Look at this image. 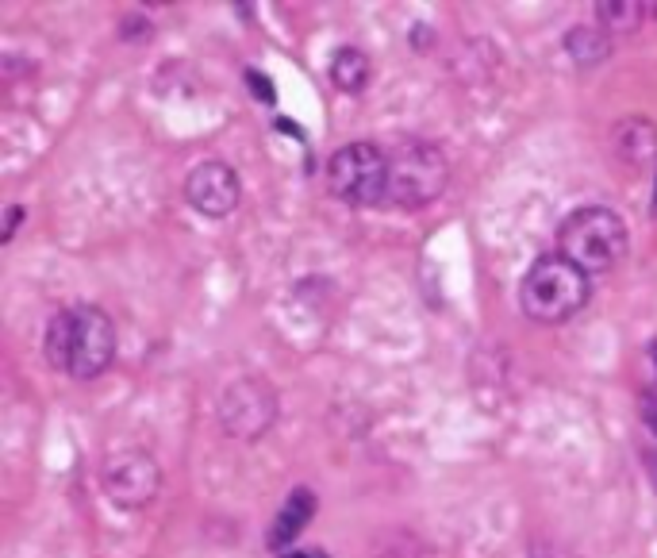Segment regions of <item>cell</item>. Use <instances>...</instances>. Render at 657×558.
<instances>
[{
    "label": "cell",
    "instance_id": "cell-8",
    "mask_svg": "<svg viewBox=\"0 0 657 558\" xmlns=\"http://www.w3.org/2000/svg\"><path fill=\"white\" fill-rule=\"evenodd\" d=\"M239 178L227 162L219 158H204L196 162L193 174L185 178V201L193 204L200 216L208 220H219V216H231L239 208Z\"/></svg>",
    "mask_w": 657,
    "mask_h": 558
},
{
    "label": "cell",
    "instance_id": "cell-16",
    "mask_svg": "<svg viewBox=\"0 0 657 558\" xmlns=\"http://www.w3.org/2000/svg\"><path fill=\"white\" fill-rule=\"evenodd\" d=\"M20 220H24V208H12V212H8V228H4V239H12V235H16Z\"/></svg>",
    "mask_w": 657,
    "mask_h": 558
},
{
    "label": "cell",
    "instance_id": "cell-10",
    "mask_svg": "<svg viewBox=\"0 0 657 558\" xmlns=\"http://www.w3.org/2000/svg\"><path fill=\"white\" fill-rule=\"evenodd\" d=\"M312 516H316V493L304 489V485L292 489L289 501L281 505L277 520H273V528H269V547H273V551H277V547H289L292 539L312 524Z\"/></svg>",
    "mask_w": 657,
    "mask_h": 558
},
{
    "label": "cell",
    "instance_id": "cell-18",
    "mask_svg": "<svg viewBox=\"0 0 657 558\" xmlns=\"http://www.w3.org/2000/svg\"><path fill=\"white\" fill-rule=\"evenodd\" d=\"M642 416H646V424H650V428L657 432V405H650L646 412H642Z\"/></svg>",
    "mask_w": 657,
    "mask_h": 558
},
{
    "label": "cell",
    "instance_id": "cell-11",
    "mask_svg": "<svg viewBox=\"0 0 657 558\" xmlns=\"http://www.w3.org/2000/svg\"><path fill=\"white\" fill-rule=\"evenodd\" d=\"M565 51H569V58H573L577 66H584V70H588V66H600L611 54V35L596 24H588V27L581 24L565 35Z\"/></svg>",
    "mask_w": 657,
    "mask_h": 558
},
{
    "label": "cell",
    "instance_id": "cell-3",
    "mask_svg": "<svg viewBox=\"0 0 657 558\" xmlns=\"http://www.w3.org/2000/svg\"><path fill=\"white\" fill-rule=\"evenodd\" d=\"M450 181V162L442 147L427 139H400L389 154V201L400 208H423L442 197Z\"/></svg>",
    "mask_w": 657,
    "mask_h": 558
},
{
    "label": "cell",
    "instance_id": "cell-19",
    "mask_svg": "<svg viewBox=\"0 0 657 558\" xmlns=\"http://www.w3.org/2000/svg\"><path fill=\"white\" fill-rule=\"evenodd\" d=\"M285 558H327L323 551H292V555H285Z\"/></svg>",
    "mask_w": 657,
    "mask_h": 558
},
{
    "label": "cell",
    "instance_id": "cell-9",
    "mask_svg": "<svg viewBox=\"0 0 657 558\" xmlns=\"http://www.w3.org/2000/svg\"><path fill=\"white\" fill-rule=\"evenodd\" d=\"M611 147L619 162L642 170L646 162H657V127L646 116H627L611 127Z\"/></svg>",
    "mask_w": 657,
    "mask_h": 558
},
{
    "label": "cell",
    "instance_id": "cell-5",
    "mask_svg": "<svg viewBox=\"0 0 657 558\" xmlns=\"http://www.w3.org/2000/svg\"><path fill=\"white\" fill-rule=\"evenodd\" d=\"M100 482L120 508H146L162 489V466L143 447H123L100 462Z\"/></svg>",
    "mask_w": 657,
    "mask_h": 558
},
{
    "label": "cell",
    "instance_id": "cell-4",
    "mask_svg": "<svg viewBox=\"0 0 657 558\" xmlns=\"http://www.w3.org/2000/svg\"><path fill=\"white\" fill-rule=\"evenodd\" d=\"M327 189L342 204L373 208L389 201V154L377 143H350L327 162Z\"/></svg>",
    "mask_w": 657,
    "mask_h": 558
},
{
    "label": "cell",
    "instance_id": "cell-15",
    "mask_svg": "<svg viewBox=\"0 0 657 558\" xmlns=\"http://www.w3.org/2000/svg\"><path fill=\"white\" fill-rule=\"evenodd\" d=\"M246 85L258 93V101H262V104H273V85H269V81L258 74V70H246Z\"/></svg>",
    "mask_w": 657,
    "mask_h": 558
},
{
    "label": "cell",
    "instance_id": "cell-13",
    "mask_svg": "<svg viewBox=\"0 0 657 558\" xmlns=\"http://www.w3.org/2000/svg\"><path fill=\"white\" fill-rule=\"evenodd\" d=\"M596 16H600V27L608 35H631L646 16V4H638V0H600Z\"/></svg>",
    "mask_w": 657,
    "mask_h": 558
},
{
    "label": "cell",
    "instance_id": "cell-14",
    "mask_svg": "<svg viewBox=\"0 0 657 558\" xmlns=\"http://www.w3.org/2000/svg\"><path fill=\"white\" fill-rule=\"evenodd\" d=\"M70 347H73V308L54 312L47 328V362L54 370H70Z\"/></svg>",
    "mask_w": 657,
    "mask_h": 558
},
{
    "label": "cell",
    "instance_id": "cell-17",
    "mask_svg": "<svg viewBox=\"0 0 657 558\" xmlns=\"http://www.w3.org/2000/svg\"><path fill=\"white\" fill-rule=\"evenodd\" d=\"M646 466H650V478H654V485H657V451L646 455Z\"/></svg>",
    "mask_w": 657,
    "mask_h": 558
},
{
    "label": "cell",
    "instance_id": "cell-20",
    "mask_svg": "<svg viewBox=\"0 0 657 558\" xmlns=\"http://www.w3.org/2000/svg\"><path fill=\"white\" fill-rule=\"evenodd\" d=\"M650 358H654V366H657V343H654V347H650Z\"/></svg>",
    "mask_w": 657,
    "mask_h": 558
},
{
    "label": "cell",
    "instance_id": "cell-6",
    "mask_svg": "<svg viewBox=\"0 0 657 558\" xmlns=\"http://www.w3.org/2000/svg\"><path fill=\"white\" fill-rule=\"evenodd\" d=\"M219 420L235 439H262L277 420V389L266 378L231 381L219 397Z\"/></svg>",
    "mask_w": 657,
    "mask_h": 558
},
{
    "label": "cell",
    "instance_id": "cell-7",
    "mask_svg": "<svg viewBox=\"0 0 657 558\" xmlns=\"http://www.w3.org/2000/svg\"><path fill=\"white\" fill-rule=\"evenodd\" d=\"M116 358V324L97 305L73 308V347H70V378H100Z\"/></svg>",
    "mask_w": 657,
    "mask_h": 558
},
{
    "label": "cell",
    "instance_id": "cell-2",
    "mask_svg": "<svg viewBox=\"0 0 657 558\" xmlns=\"http://www.w3.org/2000/svg\"><path fill=\"white\" fill-rule=\"evenodd\" d=\"M627 251H631V231L623 224V216L604 204L577 208L561 224L558 254H565L573 266H581L588 278L615 270L627 258Z\"/></svg>",
    "mask_w": 657,
    "mask_h": 558
},
{
    "label": "cell",
    "instance_id": "cell-12",
    "mask_svg": "<svg viewBox=\"0 0 657 558\" xmlns=\"http://www.w3.org/2000/svg\"><path fill=\"white\" fill-rule=\"evenodd\" d=\"M369 74H373L369 54H362L358 47H342L331 58V81L339 85L342 93H362L365 85H369Z\"/></svg>",
    "mask_w": 657,
    "mask_h": 558
},
{
    "label": "cell",
    "instance_id": "cell-1",
    "mask_svg": "<svg viewBox=\"0 0 657 558\" xmlns=\"http://www.w3.org/2000/svg\"><path fill=\"white\" fill-rule=\"evenodd\" d=\"M592 297V281L581 266H573L565 254H542L535 266L523 274L519 305L523 316L535 324H565L573 320Z\"/></svg>",
    "mask_w": 657,
    "mask_h": 558
}]
</instances>
